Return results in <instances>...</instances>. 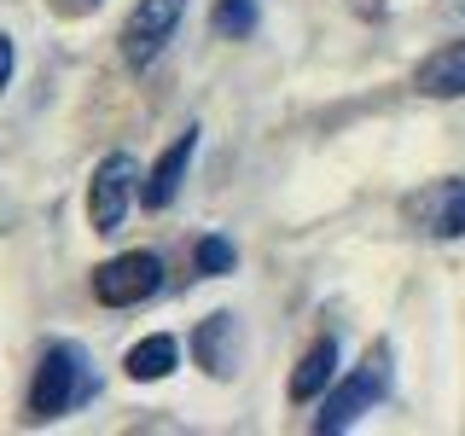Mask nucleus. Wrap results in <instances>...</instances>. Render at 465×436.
Returning <instances> with one entry per match:
<instances>
[{
  "label": "nucleus",
  "mask_w": 465,
  "mask_h": 436,
  "mask_svg": "<svg viewBox=\"0 0 465 436\" xmlns=\"http://www.w3.org/2000/svg\"><path fill=\"white\" fill-rule=\"evenodd\" d=\"M99 378H94V361L82 355L76 343H47V355H41L35 367V384H29V419H64L76 413L82 401H94Z\"/></svg>",
  "instance_id": "f257e3e1"
},
{
  "label": "nucleus",
  "mask_w": 465,
  "mask_h": 436,
  "mask_svg": "<svg viewBox=\"0 0 465 436\" xmlns=\"http://www.w3.org/2000/svg\"><path fill=\"white\" fill-rule=\"evenodd\" d=\"M384 390H390V349H372V355L326 396V407L314 413V431H320V436H326V431H349L378 396H384Z\"/></svg>",
  "instance_id": "f03ea898"
},
{
  "label": "nucleus",
  "mask_w": 465,
  "mask_h": 436,
  "mask_svg": "<svg viewBox=\"0 0 465 436\" xmlns=\"http://www.w3.org/2000/svg\"><path fill=\"white\" fill-rule=\"evenodd\" d=\"M157 285H163V256L157 251H123L94 268V297L105 309H134V302L157 297Z\"/></svg>",
  "instance_id": "7ed1b4c3"
},
{
  "label": "nucleus",
  "mask_w": 465,
  "mask_h": 436,
  "mask_svg": "<svg viewBox=\"0 0 465 436\" xmlns=\"http://www.w3.org/2000/svg\"><path fill=\"white\" fill-rule=\"evenodd\" d=\"M134 186H140V164L128 152H111L105 164L94 169V181H87V222H94V233L123 227L128 203H134Z\"/></svg>",
  "instance_id": "20e7f679"
},
{
  "label": "nucleus",
  "mask_w": 465,
  "mask_h": 436,
  "mask_svg": "<svg viewBox=\"0 0 465 436\" xmlns=\"http://www.w3.org/2000/svg\"><path fill=\"white\" fill-rule=\"evenodd\" d=\"M181 18H186V0H140V6L128 12V24H123V58L134 70L157 64V53L174 41Z\"/></svg>",
  "instance_id": "39448f33"
},
{
  "label": "nucleus",
  "mask_w": 465,
  "mask_h": 436,
  "mask_svg": "<svg viewBox=\"0 0 465 436\" xmlns=\"http://www.w3.org/2000/svg\"><path fill=\"white\" fill-rule=\"evenodd\" d=\"M193 152H198V128H186V134L152 164V174H145V186H140V203H145V210H169V203H174L186 169H193Z\"/></svg>",
  "instance_id": "423d86ee"
},
{
  "label": "nucleus",
  "mask_w": 465,
  "mask_h": 436,
  "mask_svg": "<svg viewBox=\"0 0 465 436\" xmlns=\"http://www.w3.org/2000/svg\"><path fill=\"white\" fill-rule=\"evenodd\" d=\"M413 215L430 239H460L465 233V181H436L430 193L413 198Z\"/></svg>",
  "instance_id": "0eeeda50"
},
{
  "label": "nucleus",
  "mask_w": 465,
  "mask_h": 436,
  "mask_svg": "<svg viewBox=\"0 0 465 436\" xmlns=\"http://www.w3.org/2000/svg\"><path fill=\"white\" fill-rule=\"evenodd\" d=\"M193 355H198V367L210 372V378H232V367H239V320H232V314L198 320Z\"/></svg>",
  "instance_id": "6e6552de"
},
{
  "label": "nucleus",
  "mask_w": 465,
  "mask_h": 436,
  "mask_svg": "<svg viewBox=\"0 0 465 436\" xmlns=\"http://www.w3.org/2000/svg\"><path fill=\"white\" fill-rule=\"evenodd\" d=\"M413 87L425 99H460L465 94V41H448V47H436L425 64H419Z\"/></svg>",
  "instance_id": "1a4fd4ad"
},
{
  "label": "nucleus",
  "mask_w": 465,
  "mask_h": 436,
  "mask_svg": "<svg viewBox=\"0 0 465 436\" xmlns=\"http://www.w3.org/2000/svg\"><path fill=\"white\" fill-rule=\"evenodd\" d=\"M331 378H338V338H314L291 372V401H314L320 390H331Z\"/></svg>",
  "instance_id": "9d476101"
},
{
  "label": "nucleus",
  "mask_w": 465,
  "mask_h": 436,
  "mask_svg": "<svg viewBox=\"0 0 465 436\" xmlns=\"http://www.w3.org/2000/svg\"><path fill=\"white\" fill-rule=\"evenodd\" d=\"M174 361H181V343H174L169 332H157V338H140V343L123 355V372L134 378V384H157V378L174 372Z\"/></svg>",
  "instance_id": "9b49d317"
},
{
  "label": "nucleus",
  "mask_w": 465,
  "mask_h": 436,
  "mask_svg": "<svg viewBox=\"0 0 465 436\" xmlns=\"http://www.w3.org/2000/svg\"><path fill=\"white\" fill-rule=\"evenodd\" d=\"M193 262H198V273H203V280H222V273H232L239 251H232V239H222V233H203V239H198V251H193Z\"/></svg>",
  "instance_id": "f8f14e48"
},
{
  "label": "nucleus",
  "mask_w": 465,
  "mask_h": 436,
  "mask_svg": "<svg viewBox=\"0 0 465 436\" xmlns=\"http://www.w3.org/2000/svg\"><path fill=\"white\" fill-rule=\"evenodd\" d=\"M256 29V0H215V35L244 41Z\"/></svg>",
  "instance_id": "ddd939ff"
},
{
  "label": "nucleus",
  "mask_w": 465,
  "mask_h": 436,
  "mask_svg": "<svg viewBox=\"0 0 465 436\" xmlns=\"http://www.w3.org/2000/svg\"><path fill=\"white\" fill-rule=\"evenodd\" d=\"M12 64H18V53H12V35H0V87L12 82Z\"/></svg>",
  "instance_id": "4468645a"
},
{
  "label": "nucleus",
  "mask_w": 465,
  "mask_h": 436,
  "mask_svg": "<svg viewBox=\"0 0 465 436\" xmlns=\"http://www.w3.org/2000/svg\"><path fill=\"white\" fill-rule=\"evenodd\" d=\"M76 6H99V0H76Z\"/></svg>",
  "instance_id": "2eb2a0df"
}]
</instances>
